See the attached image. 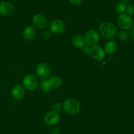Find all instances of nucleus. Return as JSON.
I'll return each mask as SVG.
<instances>
[{"mask_svg": "<svg viewBox=\"0 0 134 134\" xmlns=\"http://www.w3.org/2000/svg\"><path fill=\"white\" fill-rule=\"evenodd\" d=\"M99 31L105 38L111 39L116 35L117 29L116 26L111 22H104L99 25Z\"/></svg>", "mask_w": 134, "mask_h": 134, "instance_id": "f257e3e1", "label": "nucleus"}, {"mask_svg": "<svg viewBox=\"0 0 134 134\" xmlns=\"http://www.w3.org/2000/svg\"><path fill=\"white\" fill-rule=\"evenodd\" d=\"M63 108L66 112L71 114H76L79 112L81 110V105L77 100L69 99L64 101Z\"/></svg>", "mask_w": 134, "mask_h": 134, "instance_id": "f03ea898", "label": "nucleus"}, {"mask_svg": "<svg viewBox=\"0 0 134 134\" xmlns=\"http://www.w3.org/2000/svg\"><path fill=\"white\" fill-rule=\"evenodd\" d=\"M117 22L119 26L122 30H128L133 27V21L130 16L128 14H122L118 17Z\"/></svg>", "mask_w": 134, "mask_h": 134, "instance_id": "7ed1b4c3", "label": "nucleus"}, {"mask_svg": "<svg viewBox=\"0 0 134 134\" xmlns=\"http://www.w3.org/2000/svg\"><path fill=\"white\" fill-rule=\"evenodd\" d=\"M23 84L26 89L32 91L37 89L39 85V81L34 74H27L24 78Z\"/></svg>", "mask_w": 134, "mask_h": 134, "instance_id": "20e7f679", "label": "nucleus"}, {"mask_svg": "<svg viewBox=\"0 0 134 134\" xmlns=\"http://www.w3.org/2000/svg\"><path fill=\"white\" fill-rule=\"evenodd\" d=\"M84 39H85V43L86 45L93 46L98 43L99 39V35L96 30L91 29L86 32L85 37H84Z\"/></svg>", "mask_w": 134, "mask_h": 134, "instance_id": "39448f33", "label": "nucleus"}, {"mask_svg": "<svg viewBox=\"0 0 134 134\" xmlns=\"http://www.w3.org/2000/svg\"><path fill=\"white\" fill-rule=\"evenodd\" d=\"M90 56L96 60H102L105 57V53L103 49L98 45H94L90 47Z\"/></svg>", "mask_w": 134, "mask_h": 134, "instance_id": "423d86ee", "label": "nucleus"}, {"mask_svg": "<svg viewBox=\"0 0 134 134\" xmlns=\"http://www.w3.org/2000/svg\"><path fill=\"white\" fill-rule=\"evenodd\" d=\"M36 73L39 78L44 80L49 77L51 74V68L46 63H40L36 67Z\"/></svg>", "mask_w": 134, "mask_h": 134, "instance_id": "0eeeda50", "label": "nucleus"}, {"mask_svg": "<svg viewBox=\"0 0 134 134\" xmlns=\"http://www.w3.org/2000/svg\"><path fill=\"white\" fill-rule=\"evenodd\" d=\"M65 26L64 22L60 19H55L50 23V31L54 34H61L65 30Z\"/></svg>", "mask_w": 134, "mask_h": 134, "instance_id": "6e6552de", "label": "nucleus"}, {"mask_svg": "<svg viewBox=\"0 0 134 134\" xmlns=\"http://www.w3.org/2000/svg\"><path fill=\"white\" fill-rule=\"evenodd\" d=\"M14 11V6L9 1L0 3V14L3 16H9Z\"/></svg>", "mask_w": 134, "mask_h": 134, "instance_id": "1a4fd4ad", "label": "nucleus"}, {"mask_svg": "<svg viewBox=\"0 0 134 134\" xmlns=\"http://www.w3.org/2000/svg\"><path fill=\"white\" fill-rule=\"evenodd\" d=\"M60 120V116L54 112H48L44 117V121L48 126H54Z\"/></svg>", "mask_w": 134, "mask_h": 134, "instance_id": "9d476101", "label": "nucleus"}, {"mask_svg": "<svg viewBox=\"0 0 134 134\" xmlns=\"http://www.w3.org/2000/svg\"><path fill=\"white\" fill-rule=\"evenodd\" d=\"M33 23L38 29H44L47 25V20L43 14H36L33 17Z\"/></svg>", "mask_w": 134, "mask_h": 134, "instance_id": "9b49d317", "label": "nucleus"}, {"mask_svg": "<svg viewBox=\"0 0 134 134\" xmlns=\"http://www.w3.org/2000/svg\"><path fill=\"white\" fill-rule=\"evenodd\" d=\"M36 30L33 26H26L23 30L22 36L26 41H32L36 37Z\"/></svg>", "mask_w": 134, "mask_h": 134, "instance_id": "f8f14e48", "label": "nucleus"}, {"mask_svg": "<svg viewBox=\"0 0 134 134\" xmlns=\"http://www.w3.org/2000/svg\"><path fill=\"white\" fill-rule=\"evenodd\" d=\"M12 97L15 100H21L25 95V89L20 85H16L11 91Z\"/></svg>", "mask_w": 134, "mask_h": 134, "instance_id": "ddd939ff", "label": "nucleus"}, {"mask_svg": "<svg viewBox=\"0 0 134 134\" xmlns=\"http://www.w3.org/2000/svg\"><path fill=\"white\" fill-rule=\"evenodd\" d=\"M71 42L73 45L77 48H82L85 45L84 37L81 34H75L72 37Z\"/></svg>", "mask_w": 134, "mask_h": 134, "instance_id": "4468645a", "label": "nucleus"}, {"mask_svg": "<svg viewBox=\"0 0 134 134\" xmlns=\"http://www.w3.org/2000/svg\"><path fill=\"white\" fill-rule=\"evenodd\" d=\"M103 50L107 54H113L117 50V44L114 41H109L105 44Z\"/></svg>", "mask_w": 134, "mask_h": 134, "instance_id": "2eb2a0df", "label": "nucleus"}, {"mask_svg": "<svg viewBox=\"0 0 134 134\" xmlns=\"http://www.w3.org/2000/svg\"><path fill=\"white\" fill-rule=\"evenodd\" d=\"M48 80L50 83V85H51V89H58L62 84V79L57 76H52Z\"/></svg>", "mask_w": 134, "mask_h": 134, "instance_id": "dca6fc26", "label": "nucleus"}, {"mask_svg": "<svg viewBox=\"0 0 134 134\" xmlns=\"http://www.w3.org/2000/svg\"><path fill=\"white\" fill-rule=\"evenodd\" d=\"M40 88L43 93H48L51 89V85H50V83L49 81H48V80H47V79L42 80L40 83Z\"/></svg>", "mask_w": 134, "mask_h": 134, "instance_id": "f3484780", "label": "nucleus"}, {"mask_svg": "<svg viewBox=\"0 0 134 134\" xmlns=\"http://www.w3.org/2000/svg\"><path fill=\"white\" fill-rule=\"evenodd\" d=\"M117 37L121 42H126L129 39L130 34L126 30H122L119 31V32L118 33Z\"/></svg>", "mask_w": 134, "mask_h": 134, "instance_id": "a211bd4d", "label": "nucleus"}, {"mask_svg": "<svg viewBox=\"0 0 134 134\" xmlns=\"http://www.w3.org/2000/svg\"><path fill=\"white\" fill-rule=\"evenodd\" d=\"M115 9L116 13H119V14H124V12L126 11V5L119 1V2L116 3L115 6Z\"/></svg>", "mask_w": 134, "mask_h": 134, "instance_id": "6ab92c4d", "label": "nucleus"}, {"mask_svg": "<svg viewBox=\"0 0 134 134\" xmlns=\"http://www.w3.org/2000/svg\"><path fill=\"white\" fill-rule=\"evenodd\" d=\"M51 109H52V112H54L58 114L62 110V104L59 102H55V103H54L53 105H52Z\"/></svg>", "mask_w": 134, "mask_h": 134, "instance_id": "aec40b11", "label": "nucleus"}, {"mask_svg": "<svg viewBox=\"0 0 134 134\" xmlns=\"http://www.w3.org/2000/svg\"><path fill=\"white\" fill-rule=\"evenodd\" d=\"M48 133L49 134H60V131L58 127L56 126H51V127L48 129Z\"/></svg>", "mask_w": 134, "mask_h": 134, "instance_id": "412c9836", "label": "nucleus"}, {"mask_svg": "<svg viewBox=\"0 0 134 134\" xmlns=\"http://www.w3.org/2000/svg\"><path fill=\"white\" fill-rule=\"evenodd\" d=\"M126 11L127 12L129 16L134 15V5L133 4H130L126 7Z\"/></svg>", "mask_w": 134, "mask_h": 134, "instance_id": "4be33fe9", "label": "nucleus"}, {"mask_svg": "<svg viewBox=\"0 0 134 134\" xmlns=\"http://www.w3.org/2000/svg\"><path fill=\"white\" fill-rule=\"evenodd\" d=\"M42 37H43V39H47V40L51 39V37H52L51 32L49 31V30H44L43 34H42Z\"/></svg>", "mask_w": 134, "mask_h": 134, "instance_id": "5701e85b", "label": "nucleus"}, {"mask_svg": "<svg viewBox=\"0 0 134 134\" xmlns=\"http://www.w3.org/2000/svg\"><path fill=\"white\" fill-rule=\"evenodd\" d=\"M90 46L88 45H85L83 46V47H82V51L83 53L86 54V55H87V54H89L90 53Z\"/></svg>", "mask_w": 134, "mask_h": 134, "instance_id": "b1692460", "label": "nucleus"}, {"mask_svg": "<svg viewBox=\"0 0 134 134\" xmlns=\"http://www.w3.org/2000/svg\"><path fill=\"white\" fill-rule=\"evenodd\" d=\"M69 2L73 6H78L82 3V0H69Z\"/></svg>", "mask_w": 134, "mask_h": 134, "instance_id": "393cba45", "label": "nucleus"}, {"mask_svg": "<svg viewBox=\"0 0 134 134\" xmlns=\"http://www.w3.org/2000/svg\"><path fill=\"white\" fill-rule=\"evenodd\" d=\"M130 35L132 37V39L134 42V26H133V27L131 28V32H130Z\"/></svg>", "mask_w": 134, "mask_h": 134, "instance_id": "a878e982", "label": "nucleus"}, {"mask_svg": "<svg viewBox=\"0 0 134 134\" xmlns=\"http://www.w3.org/2000/svg\"><path fill=\"white\" fill-rule=\"evenodd\" d=\"M131 0H119V1L121 3H122L125 4V5H126V4L129 3L130 1Z\"/></svg>", "mask_w": 134, "mask_h": 134, "instance_id": "bb28decb", "label": "nucleus"}, {"mask_svg": "<svg viewBox=\"0 0 134 134\" xmlns=\"http://www.w3.org/2000/svg\"><path fill=\"white\" fill-rule=\"evenodd\" d=\"M0 1H1V0H0Z\"/></svg>", "mask_w": 134, "mask_h": 134, "instance_id": "cd10ccee", "label": "nucleus"}]
</instances>
